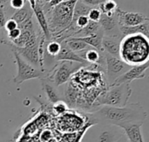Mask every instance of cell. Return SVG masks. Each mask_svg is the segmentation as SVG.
<instances>
[{
    "instance_id": "836d02e7",
    "label": "cell",
    "mask_w": 149,
    "mask_h": 142,
    "mask_svg": "<svg viewBox=\"0 0 149 142\" xmlns=\"http://www.w3.org/2000/svg\"><path fill=\"white\" fill-rule=\"evenodd\" d=\"M38 1H45V0H38Z\"/></svg>"
},
{
    "instance_id": "8fae6325",
    "label": "cell",
    "mask_w": 149,
    "mask_h": 142,
    "mask_svg": "<svg viewBox=\"0 0 149 142\" xmlns=\"http://www.w3.org/2000/svg\"><path fill=\"white\" fill-rule=\"evenodd\" d=\"M10 47H11V49L16 51L27 62L41 69L39 64V57H38V43L36 45L31 47H24V48H18L15 46H10Z\"/></svg>"
},
{
    "instance_id": "ffe728a7",
    "label": "cell",
    "mask_w": 149,
    "mask_h": 142,
    "mask_svg": "<svg viewBox=\"0 0 149 142\" xmlns=\"http://www.w3.org/2000/svg\"><path fill=\"white\" fill-rule=\"evenodd\" d=\"M100 25L98 22H93L89 20L88 24L79 29L77 32H75L73 34V36L72 37H86V36H90L93 35H95L100 29Z\"/></svg>"
},
{
    "instance_id": "5b68a950",
    "label": "cell",
    "mask_w": 149,
    "mask_h": 142,
    "mask_svg": "<svg viewBox=\"0 0 149 142\" xmlns=\"http://www.w3.org/2000/svg\"><path fill=\"white\" fill-rule=\"evenodd\" d=\"M88 65L70 62V61H61L56 62L54 66L49 72H45V78L52 82L56 87H60L66 82H68L71 78L83 67Z\"/></svg>"
},
{
    "instance_id": "8992f818",
    "label": "cell",
    "mask_w": 149,
    "mask_h": 142,
    "mask_svg": "<svg viewBox=\"0 0 149 142\" xmlns=\"http://www.w3.org/2000/svg\"><path fill=\"white\" fill-rule=\"evenodd\" d=\"M125 136L119 127L109 124H95L85 136L87 142H120Z\"/></svg>"
},
{
    "instance_id": "d4e9b609",
    "label": "cell",
    "mask_w": 149,
    "mask_h": 142,
    "mask_svg": "<svg viewBox=\"0 0 149 142\" xmlns=\"http://www.w3.org/2000/svg\"><path fill=\"white\" fill-rule=\"evenodd\" d=\"M100 16H101V12L99 8H92L87 14V17L90 21L98 22V23L100 19Z\"/></svg>"
},
{
    "instance_id": "f546056e",
    "label": "cell",
    "mask_w": 149,
    "mask_h": 142,
    "mask_svg": "<svg viewBox=\"0 0 149 142\" xmlns=\"http://www.w3.org/2000/svg\"><path fill=\"white\" fill-rule=\"evenodd\" d=\"M86 5L91 8H98L100 3H102L105 0H80Z\"/></svg>"
},
{
    "instance_id": "3957f363",
    "label": "cell",
    "mask_w": 149,
    "mask_h": 142,
    "mask_svg": "<svg viewBox=\"0 0 149 142\" xmlns=\"http://www.w3.org/2000/svg\"><path fill=\"white\" fill-rule=\"evenodd\" d=\"M77 1L78 0H65L51 8L42 6L41 3L38 1L47 19L52 39L70 27L72 20L73 9Z\"/></svg>"
},
{
    "instance_id": "5bb4252c",
    "label": "cell",
    "mask_w": 149,
    "mask_h": 142,
    "mask_svg": "<svg viewBox=\"0 0 149 142\" xmlns=\"http://www.w3.org/2000/svg\"><path fill=\"white\" fill-rule=\"evenodd\" d=\"M61 44V48H60V51L58 52V54L53 58V60L55 62H61V61H70V62H79V63H83V64H86L89 65L86 61H84L82 58H80L75 52L72 51L66 45V43H65V41L60 43Z\"/></svg>"
},
{
    "instance_id": "d6a6232c",
    "label": "cell",
    "mask_w": 149,
    "mask_h": 142,
    "mask_svg": "<svg viewBox=\"0 0 149 142\" xmlns=\"http://www.w3.org/2000/svg\"><path fill=\"white\" fill-rule=\"evenodd\" d=\"M51 1H52V0H45V2H47V3L48 2H51Z\"/></svg>"
},
{
    "instance_id": "4dcf8cb0",
    "label": "cell",
    "mask_w": 149,
    "mask_h": 142,
    "mask_svg": "<svg viewBox=\"0 0 149 142\" xmlns=\"http://www.w3.org/2000/svg\"><path fill=\"white\" fill-rule=\"evenodd\" d=\"M0 43L8 45V41L6 38V34H4V29H0Z\"/></svg>"
},
{
    "instance_id": "4fadbf2b",
    "label": "cell",
    "mask_w": 149,
    "mask_h": 142,
    "mask_svg": "<svg viewBox=\"0 0 149 142\" xmlns=\"http://www.w3.org/2000/svg\"><path fill=\"white\" fill-rule=\"evenodd\" d=\"M41 85H42V90L45 92L46 95V99L50 103L54 104L58 102L63 101L61 90L59 89V88L56 87L47 78L45 77L41 79Z\"/></svg>"
},
{
    "instance_id": "30bf717a",
    "label": "cell",
    "mask_w": 149,
    "mask_h": 142,
    "mask_svg": "<svg viewBox=\"0 0 149 142\" xmlns=\"http://www.w3.org/2000/svg\"><path fill=\"white\" fill-rule=\"evenodd\" d=\"M148 68V62L144 63L142 65L131 67L127 72H125L122 75H120L118 79H116L115 82L111 86L120 85V84H123V83H130L131 84V82L134 80L143 79L146 76V73H147V70Z\"/></svg>"
},
{
    "instance_id": "1f68e13d",
    "label": "cell",
    "mask_w": 149,
    "mask_h": 142,
    "mask_svg": "<svg viewBox=\"0 0 149 142\" xmlns=\"http://www.w3.org/2000/svg\"><path fill=\"white\" fill-rule=\"evenodd\" d=\"M26 1L29 3V4H30V6L31 7V9L34 10V9H35V6H36L37 0H26Z\"/></svg>"
},
{
    "instance_id": "d6986e66",
    "label": "cell",
    "mask_w": 149,
    "mask_h": 142,
    "mask_svg": "<svg viewBox=\"0 0 149 142\" xmlns=\"http://www.w3.org/2000/svg\"><path fill=\"white\" fill-rule=\"evenodd\" d=\"M34 13H33V10L31 9V7L30 6L29 3L26 2L25 4L24 5L23 8H21L20 10H17L14 12V14L10 17V19L14 20L17 24L23 23L24 21H25L28 18H31L33 16Z\"/></svg>"
},
{
    "instance_id": "7402d4cb",
    "label": "cell",
    "mask_w": 149,
    "mask_h": 142,
    "mask_svg": "<svg viewBox=\"0 0 149 142\" xmlns=\"http://www.w3.org/2000/svg\"><path fill=\"white\" fill-rule=\"evenodd\" d=\"M102 14L107 16H113L116 13V10L118 9V4L114 0H105L102 3H100L98 7Z\"/></svg>"
},
{
    "instance_id": "277c9868",
    "label": "cell",
    "mask_w": 149,
    "mask_h": 142,
    "mask_svg": "<svg viewBox=\"0 0 149 142\" xmlns=\"http://www.w3.org/2000/svg\"><path fill=\"white\" fill-rule=\"evenodd\" d=\"M132 95V88L130 83H123L120 85L108 87L107 89L101 93L93 103V108L100 106L109 107H124L128 103Z\"/></svg>"
},
{
    "instance_id": "cb8c5ba5",
    "label": "cell",
    "mask_w": 149,
    "mask_h": 142,
    "mask_svg": "<svg viewBox=\"0 0 149 142\" xmlns=\"http://www.w3.org/2000/svg\"><path fill=\"white\" fill-rule=\"evenodd\" d=\"M92 8L86 5L84 3H82L80 0H78L75 6H74V9H73V15H72V24L77 19L79 16H87L89 10H91Z\"/></svg>"
},
{
    "instance_id": "2e32d148",
    "label": "cell",
    "mask_w": 149,
    "mask_h": 142,
    "mask_svg": "<svg viewBox=\"0 0 149 142\" xmlns=\"http://www.w3.org/2000/svg\"><path fill=\"white\" fill-rule=\"evenodd\" d=\"M33 13L36 16L37 21L38 23V25H39V29L41 30L42 34L44 35L45 40L47 42L51 41L52 37H51V33H50V30H49V28H48L47 19L45 17V15L44 11H43L41 4H40V3L38 1H37V3H36V6H35V9L33 10Z\"/></svg>"
},
{
    "instance_id": "ac0fdd59",
    "label": "cell",
    "mask_w": 149,
    "mask_h": 142,
    "mask_svg": "<svg viewBox=\"0 0 149 142\" xmlns=\"http://www.w3.org/2000/svg\"><path fill=\"white\" fill-rule=\"evenodd\" d=\"M104 36V31L100 29L95 35L86 36V37H78L84 43H86L90 47L97 49L100 52H103L102 49V38Z\"/></svg>"
},
{
    "instance_id": "e575fe53",
    "label": "cell",
    "mask_w": 149,
    "mask_h": 142,
    "mask_svg": "<svg viewBox=\"0 0 149 142\" xmlns=\"http://www.w3.org/2000/svg\"><path fill=\"white\" fill-rule=\"evenodd\" d=\"M84 142H87V141H84Z\"/></svg>"
},
{
    "instance_id": "e0dca14e",
    "label": "cell",
    "mask_w": 149,
    "mask_h": 142,
    "mask_svg": "<svg viewBox=\"0 0 149 142\" xmlns=\"http://www.w3.org/2000/svg\"><path fill=\"white\" fill-rule=\"evenodd\" d=\"M120 32L122 36H129V35H136L141 34L145 36H149V22H146L140 25L136 26H120L119 27Z\"/></svg>"
},
{
    "instance_id": "52a82bcc",
    "label": "cell",
    "mask_w": 149,
    "mask_h": 142,
    "mask_svg": "<svg viewBox=\"0 0 149 142\" xmlns=\"http://www.w3.org/2000/svg\"><path fill=\"white\" fill-rule=\"evenodd\" d=\"M12 53L17 65V75L13 78L14 83L20 85L21 83L31 79L38 78L41 80L42 78L45 77V72L27 62L16 51L12 50Z\"/></svg>"
},
{
    "instance_id": "9c48e42d",
    "label": "cell",
    "mask_w": 149,
    "mask_h": 142,
    "mask_svg": "<svg viewBox=\"0 0 149 142\" xmlns=\"http://www.w3.org/2000/svg\"><path fill=\"white\" fill-rule=\"evenodd\" d=\"M116 16L118 18L119 27L120 26H136L146 22H149V18L141 13L127 12L122 10L118 7L116 10Z\"/></svg>"
},
{
    "instance_id": "484cf974",
    "label": "cell",
    "mask_w": 149,
    "mask_h": 142,
    "mask_svg": "<svg viewBox=\"0 0 149 142\" xmlns=\"http://www.w3.org/2000/svg\"><path fill=\"white\" fill-rule=\"evenodd\" d=\"M67 108H68L67 105L63 101H60L53 104L52 111L54 112V114L59 115V114H64L67 110Z\"/></svg>"
},
{
    "instance_id": "ba28073f",
    "label": "cell",
    "mask_w": 149,
    "mask_h": 142,
    "mask_svg": "<svg viewBox=\"0 0 149 142\" xmlns=\"http://www.w3.org/2000/svg\"><path fill=\"white\" fill-rule=\"evenodd\" d=\"M104 56L106 61L105 70L108 88L115 82L116 79H118L120 75L127 72L131 68V66L125 63L120 57L113 56L106 53H104Z\"/></svg>"
},
{
    "instance_id": "6da1fadb",
    "label": "cell",
    "mask_w": 149,
    "mask_h": 142,
    "mask_svg": "<svg viewBox=\"0 0 149 142\" xmlns=\"http://www.w3.org/2000/svg\"><path fill=\"white\" fill-rule=\"evenodd\" d=\"M84 114L92 125L109 124L119 128L128 124L143 125L148 118L146 110L139 103H127L124 107L100 106Z\"/></svg>"
},
{
    "instance_id": "7c38bea8",
    "label": "cell",
    "mask_w": 149,
    "mask_h": 142,
    "mask_svg": "<svg viewBox=\"0 0 149 142\" xmlns=\"http://www.w3.org/2000/svg\"><path fill=\"white\" fill-rule=\"evenodd\" d=\"M122 36H106L102 38L103 52L113 56L120 57V46Z\"/></svg>"
},
{
    "instance_id": "d590c367",
    "label": "cell",
    "mask_w": 149,
    "mask_h": 142,
    "mask_svg": "<svg viewBox=\"0 0 149 142\" xmlns=\"http://www.w3.org/2000/svg\"><path fill=\"white\" fill-rule=\"evenodd\" d=\"M127 142H129V141H127Z\"/></svg>"
},
{
    "instance_id": "603a6c76",
    "label": "cell",
    "mask_w": 149,
    "mask_h": 142,
    "mask_svg": "<svg viewBox=\"0 0 149 142\" xmlns=\"http://www.w3.org/2000/svg\"><path fill=\"white\" fill-rule=\"evenodd\" d=\"M60 48H61L60 43H58L57 41H54V40H51V41H48V42L46 41L45 45V56H49L53 60V58L60 51Z\"/></svg>"
},
{
    "instance_id": "44dd1931",
    "label": "cell",
    "mask_w": 149,
    "mask_h": 142,
    "mask_svg": "<svg viewBox=\"0 0 149 142\" xmlns=\"http://www.w3.org/2000/svg\"><path fill=\"white\" fill-rule=\"evenodd\" d=\"M65 43H66L67 47L72 51H73L75 53H79L80 51H83L85 49H87L92 48L89 45H87L86 43H84L83 41H81L79 38H78V37H70V38H67L66 40H65Z\"/></svg>"
},
{
    "instance_id": "f1b7e54d",
    "label": "cell",
    "mask_w": 149,
    "mask_h": 142,
    "mask_svg": "<svg viewBox=\"0 0 149 142\" xmlns=\"http://www.w3.org/2000/svg\"><path fill=\"white\" fill-rule=\"evenodd\" d=\"M6 21H7V16L5 12V7L0 6V29H3Z\"/></svg>"
},
{
    "instance_id": "4316f807",
    "label": "cell",
    "mask_w": 149,
    "mask_h": 142,
    "mask_svg": "<svg viewBox=\"0 0 149 142\" xmlns=\"http://www.w3.org/2000/svg\"><path fill=\"white\" fill-rule=\"evenodd\" d=\"M26 2H27L26 0H10L8 3H9L10 7H11L15 10H20L21 8H23Z\"/></svg>"
},
{
    "instance_id": "7a4b0ae2",
    "label": "cell",
    "mask_w": 149,
    "mask_h": 142,
    "mask_svg": "<svg viewBox=\"0 0 149 142\" xmlns=\"http://www.w3.org/2000/svg\"><path fill=\"white\" fill-rule=\"evenodd\" d=\"M120 58L131 67L148 62V37L141 34L123 36L120 46Z\"/></svg>"
},
{
    "instance_id": "83f0119b",
    "label": "cell",
    "mask_w": 149,
    "mask_h": 142,
    "mask_svg": "<svg viewBox=\"0 0 149 142\" xmlns=\"http://www.w3.org/2000/svg\"><path fill=\"white\" fill-rule=\"evenodd\" d=\"M17 28V23L14 20L9 18V19H7L5 24H4L3 29L5 30V32H9V31L13 30V29H15Z\"/></svg>"
},
{
    "instance_id": "9a60e30c",
    "label": "cell",
    "mask_w": 149,
    "mask_h": 142,
    "mask_svg": "<svg viewBox=\"0 0 149 142\" xmlns=\"http://www.w3.org/2000/svg\"><path fill=\"white\" fill-rule=\"evenodd\" d=\"M142 125L141 124H128L122 126L121 128L127 140L129 142H145L141 131Z\"/></svg>"
}]
</instances>
